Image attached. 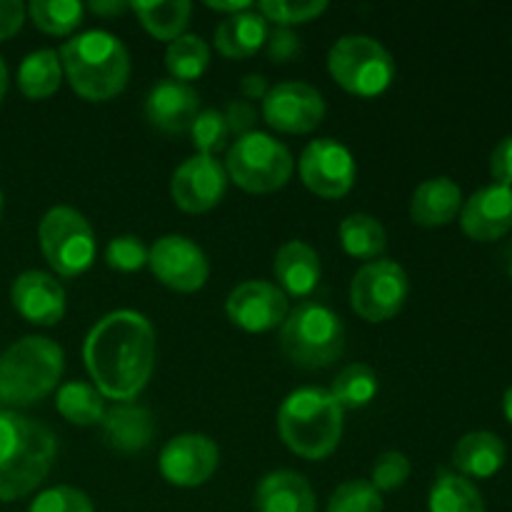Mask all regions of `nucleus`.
I'll return each instance as SVG.
<instances>
[{
  "instance_id": "obj_13",
  "label": "nucleus",
  "mask_w": 512,
  "mask_h": 512,
  "mask_svg": "<svg viewBox=\"0 0 512 512\" xmlns=\"http://www.w3.org/2000/svg\"><path fill=\"white\" fill-rule=\"evenodd\" d=\"M148 268L165 288L175 293H195L208 283L210 263L200 245L185 235H163L148 250Z\"/></svg>"
},
{
  "instance_id": "obj_20",
  "label": "nucleus",
  "mask_w": 512,
  "mask_h": 512,
  "mask_svg": "<svg viewBox=\"0 0 512 512\" xmlns=\"http://www.w3.org/2000/svg\"><path fill=\"white\" fill-rule=\"evenodd\" d=\"M273 273L275 280H278L275 285L288 298H308L310 293H315L320 275H323L318 250L305 243V240H288L275 253Z\"/></svg>"
},
{
  "instance_id": "obj_31",
  "label": "nucleus",
  "mask_w": 512,
  "mask_h": 512,
  "mask_svg": "<svg viewBox=\"0 0 512 512\" xmlns=\"http://www.w3.org/2000/svg\"><path fill=\"white\" fill-rule=\"evenodd\" d=\"M378 373L365 363H350L335 375L328 393L333 395L335 403L345 410H360L370 405L378 395Z\"/></svg>"
},
{
  "instance_id": "obj_9",
  "label": "nucleus",
  "mask_w": 512,
  "mask_h": 512,
  "mask_svg": "<svg viewBox=\"0 0 512 512\" xmlns=\"http://www.w3.org/2000/svg\"><path fill=\"white\" fill-rule=\"evenodd\" d=\"M40 250L60 278H78L93 265L98 243L83 213L70 205H55L38 225Z\"/></svg>"
},
{
  "instance_id": "obj_21",
  "label": "nucleus",
  "mask_w": 512,
  "mask_h": 512,
  "mask_svg": "<svg viewBox=\"0 0 512 512\" xmlns=\"http://www.w3.org/2000/svg\"><path fill=\"white\" fill-rule=\"evenodd\" d=\"M103 440L120 453H140L155 438V418L138 403H115L100 420Z\"/></svg>"
},
{
  "instance_id": "obj_11",
  "label": "nucleus",
  "mask_w": 512,
  "mask_h": 512,
  "mask_svg": "<svg viewBox=\"0 0 512 512\" xmlns=\"http://www.w3.org/2000/svg\"><path fill=\"white\" fill-rule=\"evenodd\" d=\"M298 173L310 193L325 200H338L353 190L358 165L353 153L340 140L318 138L305 145L300 153Z\"/></svg>"
},
{
  "instance_id": "obj_41",
  "label": "nucleus",
  "mask_w": 512,
  "mask_h": 512,
  "mask_svg": "<svg viewBox=\"0 0 512 512\" xmlns=\"http://www.w3.org/2000/svg\"><path fill=\"white\" fill-rule=\"evenodd\" d=\"M223 115H225V123H228L230 128V135H238V138L253 133L255 120H258V110H255V105L245 98L230 100L228 108L223 110Z\"/></svg>"
},
{
  "instance_id": "obj_2",
  "label": "nucleus",
  "mask_w": 512,
  "mask_h": 512,
  "mask_svg": "<svg viewBox=\"0 0 512 512\" xmlns=\"http://www.w3.org/2000/svg\"><path fill=\"white\" fill-rule=\"evenodd\" d=\"M58 458V438L48 425L0 410V503H15L45 483Z\"/></svg>"
},
{
  "instance_id": "obj_46",
  "label": "nucleus",
  "mask_w": 512,
  "mask_h": 512,
  "mask_svg": "<svg viewBox=\"0 0 512 512\" xmlns=\"http://www.w3.org/2000/svg\"><path fill=\"white\" fill-rule=\"evenodd\" d=\"M205 5H208L210 10H215V13H225V18L243 13V10L255 8L250 0H225V3H220V0H205Z\"/></svg>"
},
{
  "instance_id": "obj_14",
  "label": "nucleus",
  "mask_w": 512,
  "mask_h": 512,
  "mask_svg": "<svg viewBox=\"0 0 512 512\" xmlns=\"http://www.w3.org/2000/svg\"><path fill=\"white\" fill-rule=\"evenodd\" d=\"M228 190V173L225 165L213 155H190L188 160L175 168L170 178V198L185 213H208Z\"/></svg>"
},
{
  "instance_id": "obj_34",
  "label": "nucleus",
  "mask_w": 512,
  "mask_h": 512,
  "mask_svg": "<svg viewBox=\"0 0 512 512\" xmlns=\"http://www.w3.org/2000/svg\"><path fill=\"white\" fill-rule=\"evenodd\" d=\"M328 512H383V495L370 480H345L330 495Z\"/></svg>"
},
{
  "instance_id": "obj_37",
  "label": "nucleus",
  "mask_w": 512,
  "mask_h": 512,
  "mask_svg": "<svg viewBox=\"0 0 512 512\" xmlns=\"http://www.w3.org/2000/svg\"><path fill=\"white\" fill-rule=\"evenodd\" d=\"M410 473H413V465H410L408 455L400 453V450H388V453H383L373 463L370 485L378 493H395V490H400L408 483Z\"/></svg>"
},
{
  "instance_id": "obj_30",
  "label": "nucleus",
  "mask_w": 512,
  "mask_h": 512,
  "mask_svg": "<svg viewBox=\"0 0 512 512\" xmlns=\"http://www.w3.org/2000/svg\"><path fill=\"white\" fill-rule=\"evenodd\" d=\"M55 408L70 425L90 428V425H100L103 420L105 398L95 390V385L75 380V383L60 385L58 395H55Z\"/></svg>"
},
{
  "instance_id": "obj_17",
  "label": "nucleus",
  "mask_w": 512,
  "mask_h": 512,
  "mask_svg": "<svg viewBox=\"0 0 512 512\" xmlns=\"http://www.w3.org/2000/svg\"><path fill=\"white\" fill-rule=\"evenodd\" d=\"M460 228L478 243H493L512 230V188L488 185L470 195L460 210Z\"/></svg>"
},
{
  "instance_id": "obj_38",
  "label": "nucleus",
  "mask_w": 512,
  "mask_h": 512,
  "mask_svg": "<svg viewBox=\"0 0 512 512\" xmlns=\"http://www.w3.org/2000/svg\"><path fill=\"white\" fill-rule=\"evenodd\" d=\"M28 512H95V508L93 500L83 490L70 488V485H55V488L35 495Z\"/></svg>"
},
{
  "instance_id": "obj_7",
  "label": "nucleus",
  "mask_w": 512,
  "mask_h": 512,
  "mask_svg": "<svg viewBox=\"0 0 512 512\" xmlns=\"http://www.w3.org/2000/svg\"><path fill=\"white\" fill-rule=\"evenodd\" d=\"M225 173L245 193L265 195L285 188L293 178L295 160L290 150L280 140L270 138L268 133L243 135L235 140L225 155Z\"/></svg>"
},
{
  "instance_id": "obj_43",
  "label": "nucleus",
  "mask_w": 512,
  "mask_h": 512,
  "mask_svg": "<svg viewBox=\"0 0 512 512\" xmlns=\"http://www.w3.org/2000/svg\"><path fill=\"white\" fill-rule=\"evenodd\" d=\"M25 23V5L20 0H0V43L13 38Z\"/></svg>"
},
{
  "instance_id": "obj_44",
  "label": "nucleus",
  "mask_w": 512,
  "mask_h": 512,
  "mask_svg": "<svg viewBox=\"0 0 512 512\" xmlns=\"http://www.w3.org/2000/svg\"><path fill=\"white\" fill-rule=\"evenodd\" d=\"M240 90H243L245 100H265L270 85H268V80H265V75L250 73L240 80Z\"/></svg>"
},
{
  "instance_id": "obj_50",
  "label": "nucleus",
  "mask_w": 512,
  "mask_h": 512,
  "mask_svg": "<svg viewBox=\"0 0 512 512\" xmlns=\"http://www.w3.org/2000/svg\"><path fill=\"white\" fill-rule=\"evenodd\" d=\"M510 280H512V258H510Z\"/></svg>"
},
{
  "instance_id": "obj_8",
  "label": "nucleus",
  "mask_w": 512,
  "mask_h": 512,
  "mask_svg": "<svg viewBox=\"0 0 512 512\" xmlns=\"http://www.w3.org/2000/svg\"><path fill=\"white\" fill-rule=\"evenodd\" d=\"M328 70L335 83L358 98L385 93L395 78V60L380 40L370 35H343L328 53Z\"/></svg>"
},
{
  "instance_id": "obj_42",
  "label": "nucleus",
  "mask_w": 512,
  "mask_h": 512,
  "mask_svg": "<svg viewBox=\"0 0 512 512\" xmlns=\"http://www.w3.org/2000/svg\"><path fill=\"white\" fill-rule=\"evenodd\" d=\"M490 175L498 185L512 188V135H505L490 155Z\"/></svg>"
},
{
  "instance_id": "obj_10",
  "label": "nucleus",
  "mask_w": 512,
  "mask_h": 512,
  "mask_svg": "<svg viewBox=\"0 0 512 512\" xmlns=\"http://www.w3.org/2000/svg\"><path fill=\"white\" fill-rule=\"evenodd\" d=\"M410 280L395 260H373L355 273L350 283V308L365 323H385L403 310Z\"/></svg>"
},
{
  "instance_id": "obj_6",
  "label": "nucleus",
  "mask_w": 512,
  "mask_h": 512,
  "mask_svg": "<svg viewBox=\"0 0 512 512\" xmlns=\"http://www.w3.org/2000/svg\"><path fill=\"white\" fill-rule=\"evenodd\" d=\"M280 348L298 368H328L345 350L343 318L325 303L305 300L280 325Z\"/></svg>"
},
{
  "instance_id": "obj_25",
  "label": "nucleus",
  "mask_w": 512,
  "mask_h": 512,
  "mask_svg": "<svg viewBox=\"0 0 512 512\" xmlns=\"http://www.w3.org/2000/svg\"><path fill=\"white\" fill-rule=\"evenodd\" d=\"M268 20L258 13L255 8L243 10L238 15L223 18L215 28V48L220 55L230 60H245L253 58L268 40Z\"/></svg>"
},
{
  "instance_id": "obj_27",
  "label": "nucleus",
  "mask_w": 512,
  "mask_h": 512,
  "mask_svg": "<svg viewBox=\"0 0 512 512\" xmlns=\"http://www.w3.org/2000/svg\"><path fill=\"white\" fill-rule=\"evenodd\" d=\"M130 10H135L143 28L153 38L173 43L188 28L193 5L190 0H153V3H130Z\"/></svg>"
},
{
  "instance_id": "obj_32",
  "label": "nucleus",
  "mask_w": 512,
  "mask_h": 512,
  "mask_svg": "<svg viewBox=\"0 0 512 512\" xmlns=\"http://www.w3.org/2000/svg\"><path fill=\"white\" fill-rule=\"evenodd\" d=\"M208 65L210 45L200 35L183 33L173 43H168V50H165V68H168L170 78L178 80V83L190 85V80H198L208 70Z\"/></svg>"
},
{
  "instance_id": "obj_40",
  "label": "nucleus",
  "mask_w": 512,
  "mask_h": 512,
  "mask_svg": "<svg viewBox=\"0 0 512 512\" xmlns=\"http://www.w3.org/2000/svg\"><path fill=\"white\" fill-rule=\"evenodd\" d=\"M265 50H268L270 63H290L303 50V40H300V35L293 28H280V25H275L268 33V40H265Z\"/></svg>"
},
{
  "instance_id": "obj_48",
  "label": "nucleus",
  "mask_w": 512,
  "mask_h": 512,
  "mask_svg": "<svg viewBox=\"0 0 512 512\" xmlns=\"http://www.w3.org/2000/svg\"><path fill=\"white\" fill-rule=\"evenodd\" d=\"M503 413H505V418H508V423L512 425V385L505 390V395H503Z\"/></svg>"
},
{
  "instance_id": "obj_22",
  "label": "nucleus",
  "mask_w": 512,
  "mask_h": 512,
  "mask_svg": "<svg viewBox=\"0 0 512 512\" xmlns=\"http://www.w3.org/2000/svg\"><path fill=\"white\" fill-rule=\"evenodd\" d=\"M255 512H315L313 485L295 470H273L258 483L253 495Z\"/></svg>"
},
{
  "instance_id": "obj_5",
  "label": "nucleus",
  "mask_w": 512,
  "mask_h": 512,
  "mask_svg": "<svg viewBox=\"0 0 512 512\" xmlns=\"http://www.w3.org/2000/svg\"><path fill=\"white\" fill-rule=\"evenodd\" d=\"M65 353L55 340L25 335L0 353V405L30 408L58 388Z\"/></svg>"
},
{
  "instance_id": "obj_33",
  "label": "nucleus",
  "mask_w": 512,
  "mask_h": 512,
  "mask_svg": "<svg viewBox=\"0 0 512 512\" xmlns=\"http://www.w3.org/2000/svg\"><path fill=\"white\" fill-rule=\"evenodd\" d=\"M25 13L48 35H70L83 23L85 5L78 0H33Z\"/></svg>"
},
{
  "instance_id": "obj_28",
  "label": "nucleus",
  "mask_w": 512,
  "mask_h": 512,
  "mask_svg": "<svg viewBox=\"0 0 512 512\" xmlns=\"http://www.w3.org/2000/svg\"><path fill=\"white\" fill-rule=\"evenodd\" d=\"M430 512H485V500L473 480L440 470L428 495Z\"/></svg>"
},
{
  "instance_id": "obj_36",
  "label": "nucleus",
  "mask_w": 512,
  "mask_h": 512,
  "mask_svg": "<svg viewBox=\"0 0 512 512\" xmlns=\"http://www.w3.org/2000/svg\"><path fill=\"white\" fill-rule=\"evenodd\" d=\"M190 135H193V145L198 155H213L215 158V153H220L230 138V128L225 123L223 110H200L193 128H190Z\"/></svg>"
},
{
  "instance_id": "obj_45",
  "label": "nucleus",
  "mask_w": 512,
  "mask_h": 512,
  "mask_svg": "<svg viewBox=\"0 0 512 512\" xmlns=\"http://www.w3.org/2000/svg\"><path fill=\"white\" fill-rule=\"evenodd\" d=\"M85 10L100 15V18H115V15L130 10L128 0H93V3L85 5Z\"/></svg>"
},
{
  "instance_id": "obj_49",
  "label": "nucleus",
  "mask_w": 512,
  "mask_h": 512,
  "mask_svg": "<svg viewBox=\"0 0 512 512\" xmlns=\"http://www.w3.org/2000/svg\"><path fill=\"white\" fill-rule=\"evenodd\" d=\"M3 205H5V200H3V190H0V218H3Z\"/></svg>"
},
{
  "instance_id": "obj_12",
  "label": "nucleus",
  "mask_w": 512,
  "mask_h": 512,
  "mask_svg": "<svg viewBox=\"0 0 512 512\" xmlns=\"http://www.w3.org/2000/svg\"><path fill=\"white\" fill-rule=\"evenodd\" d=\"M263 118L278 133H313L325 118V98L315 85L285 80L273 85L265 95Z\"/></svg>"
},
{
  "instance_id": "obj_24",
  "label": "nucleus",
  "mask_w": 512,
  "mask_h": 512,
  "mask_svg": "<svg viewBox=\"0 0 512 512\" xmlns=\"http://www.w3.org/2000/svg\"><path fill=\"white\" fill-rule=\"evenodd\" d=\"M508 450L500 435L490 430H473L463 435L453 450V465L463 478L488 480L503 470Z\"/></svg>"
},
{
  "instance_id": "obj_1",
  "label": "nucleus",
  "mask_w": 512,
  "mask_h": 512,
  "mask_svg": "<svg viewBox=\"0 0 512 512\" xmlns=\"http://www.w3.org/2000/svg\"><path fill=\"white\" fill-rule=\"evenodd\" d=\"M83 360L95 390L115 403H133L155 370V330L143 313L113 310L90 328Z\"/></svg>"
},
{
  "instance_id": "obj_35",
  "label": "nucleus",
  "mask_w": 512,
  "mask_h": 512,
  "mask_svg": "<svg viewBox=\"0 0 512 512\" xmlns=\"http://www.w3.org/2000/svg\"><path fill=\"white\" fill-rule=\"evenodd\" d=\"M260 15L268 23L280 25V28H293V25L310 23V20L320 18L328 10L325 0H310V3H288V0H263L255 5Z\"/></svg>"
},
{
  "instance_id": "obj_18",
  "label": "nucleus",
  "mask_w": 512,
  "mask_h": 512,
  "mask_svg": "<svg viewBox=\"0 0 512 512\" xmlns=\"http://www.w3.org/2000/svg\"><path fill=\"white\" fill-rule=\"evenodd\" d=\"M10 300L28 323L43 325V328L58 325L65 315V288L60 280H55V275L45 270L20 273L10 288Z\"/></svg>"
},
{
  "instance_id": "obj_19",
  "label": "nucleus",
  "mask_w": 512,
  "mask_h": 512,
  "mask_svg": "<svg viewBox=\"0 0 512 512\" xmlns=\"http://www.w3.org/2000/svg\"><path fill=\"white\" fill-rule=\"evenodd\" d=\"M200 113V95L193 85L165 78L150 88L145 98V118L153 128L168 135L190 133Z\"/></svg>"
},
{
  "instance_id": "obj_23",
  "label": "nucleus",
  "mask_w": 512,
  "mask_h": 512,
  "mask_svg": "<svg viewBox=\"0 0 512 512\" xmlns=\"http://www.w3.org/2000/svg\"><path fill=\"white\" fill-rule=\"evenodd\" d=\"M463 210V193L458 183L445 175L423 180L410 198V220L420 228H443Z\"/></svg>"
},
{
  "instance_id": "obj_16",
  "label": "nucleus",
  "mask_w": 512,
  "mask_h": 512,
  "mask_svg": "<svg viewBox=\"0 0 512 512\" xmlns=\"http://www.w3.org/2000/svg\"><path fill=\"white\" fill-rule=\"evenodd\" d=\"M220 450L215 440L203 433L175 435L160 450V475L175 488H200L215 475Z\"/></svg>"
},
{
  "instance_id": "obj_47",
  "label": "nucleus",
  "mask_w": 512,
  "mask_h": 512,
  "mask_svg": "<svg viewBox=\"0 0 512 512\" xmlns=\"http://www.w3.org/2000/svg\"><path fill=\"white\" fill-rule=\"evenodd\" d=\"M5 90H8V65H5V60L0 58V100H3Z\"/></svg>"
},
{
  "instance_id": "obj_29",
  "label": "nucleus",
  "mask_w": 512,
  "mask_h": 512,
  "mask_svg": "<svg viewBox=\"0 0 512 512\" xmlns=\"http://www.w3.org/2000/svg\"><path fill=\"white\" fill-rule=\"evenodd\" d=\"M340 243L350 258L373 263L388 248V233H385L383 223L373 215L353 213L340 223Z\"/></svg>"
},
{
  "instance_id": "obj_15",
  "label": "nucleus",
  "mask_w": 512,
  "mask_h": 512,
  "mask_svg": "<svg viewBox=\"0 0 512 512\" xmlns=\"http://www.w3.org/2000/svg\"><path fill=\"white\" fill-rule=\"evenodd\" d=\"M230 323L245 333H268L280 328L290 313L288 295L268 280H245L225 300Z\"/></svg>"
},
{
  "instance_id": "obj_3",
  "label": "nucleus",
  "mask_w": 512,
  "mask_h": 512,
  "mask_svg": "<svg viewBox=\"0 0 512 512\" xmlns=\"http://www.w3.org/2000/svg\"><path fill=\"white\" fill-rule=\"evenodd\" d=\"M63 78L75 95L90 103H105L120 95L130 78V53L118 35L85 30L65 40L58 50Z\"/></svg>"
},
{
  "instance_id": "obj_4",
  "label": "nucleus",
  "mask_w": 512,
  "mask_h": 512,
  "mask_svg": "<svg viewBox=\"0 0 512 512\" xmlns=\"http://www.w3.org/2000/svg\"><path fill=\"white\" fill-rule=\"evenodd\" d=\"M278 433L290 453L325 460L343 438V408L323 388H298L280 403Z\"/></svg>"
},
{
  "instance_id": "obj_26",
  "label": "nucleus",
  "mask_w": 512,
  "mask_h": 512,
  "mask_svg": "<svg viewBox=\"0 0 512 512\" xmlns=\"http://www.w3.org/2000/svg\"><path fill=\"white\" fill-rule=\"evenodd\" d=\"M60 83H63V65L53 48H40L25 55L18 68V88L25 98H50L58 93Z\"/></svg>"
},
{
  "instance_id": "obj_39",
  "label": "nucleus",
  "mask_w": 512,
  "mask_h": 512,
  "mask_svg": "<svg viewBox=\"0 0 512 512\" xmlns=\"http://www.w3.org/2000/svg\"><path fill=\"white\" fill-rule=\"evenodd\" d=\"M105 263L120 273H135L148 265V248L135 235H118L105 248Z\"/></svg>"
}]
</instances>
